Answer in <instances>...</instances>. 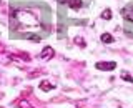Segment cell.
<instances>
[{"label":"cell","mask_w":133,"mask_h":108,"mask_svg":"<svg viewBox=\"0 0 133 108\" xmlns=\"http://www.w3.org/2000/svg\"><path fill=\"white\" fill-rule=\"evenodd\" d=\"M122 15L125 20H128V22H133V7L130 8H123L122 10Z\"/></svg>","instance_id":"5b68a950"},{"label":"cell","mask_w":133,"mask_h":108,"mask_svg":"<svg viewBox=\"0 0 133 108\" xmlns=\"http://www.w3.org/2000/svg\"><path fill=\"white\" fill-rule=\"evenodd\" d=\"M82 5H83L82 0H68V7H70V8H73V10H78V8H80Z\"/></svg>","instance_id":"8992f818"},{"label":"cell","mask_w":133,"mask_h":108,"mask_svg":"<svg viewBox=\"0 0 133 108\" xmlns=\"http://www.w3.org/2000/svg\"><path fill=\"white\" fill-rule=\"evenodd\" d=\"M10 25L12 30H32L40 25V18L32 10H12Z\"/></svg>","instance_id":"6da1fadb"},{"label":"cell","mask_w":133,"mask_h":108,"mask_svg":"<svg viewBox=\"0 0 133 108\" xmlns=\"http://www.w3.org/2000/svg\"><path fill=\"white\" fill-rule=\"evenodd\" d=\"M102 42H103V43H113V35H111V33H103V35H102Z\"/></svg>","instance_id":"52a82bcc"},{"label":"cell","mask_w":133,"mask_h":108,"mask_svg":"<svg viewBox=\"0 0 133 108\" xmlns=\"http://www.w3.org/2000/svg\"><path fill=\"white\" fill-rule=\"evenodd\" d=\"M53 53H55V52H53L52 47H45L43 50H42V53H40V58H42V60H50V58L53 57Z\"/></svg>","instance_id":"3957f363"},{"label":"cell","mask_w":133,"mask_h":108,"mask_svg":"<svg viewBox=\"0 0 133 108\" xmlns=\"http://www.w3.org/2000/svg\"><path fill=\"white\" fill-rule=\"evenodd\" d=\"M75 45H80V47L83 48V47H85V42H83V38H82V37H77V38H75Z\"/></svg>","instance_id":"30bf717a"},{"label":"cell","mask_w":133,"mask_h":108,"mask_svg":"<svg viewBox=\"0 0 133 108\" xmlns=\"http://www.w3.org/2000/svg\"><path fill=\"white\" fill-rule=\"evenodd\" d=\"M102 18H103V20H110V18H111V10H110V8L103 10V14H102Z\"/></svg>","instance_id":"9c48e42d"},{"label":"cell","mask_w":133,"mask_h":108,"mask_svg":"<svg viewBox=\"0 0 133 108\" xmlns=\"http://www.w3.org/2000/svg\"><path fill=\"white\" fill-rule=\"evenodd\" d=\"M18 105H20V108H28V106H30L27 102H23V100H20V102H18Z\"/></svg>","instance_id":"8fae6325"},{"label":"cell","mask_w":133,"mask_h":108,"mask_svg":"<svg viewBox=\"0 0 133 108\" xmlns=\"http://www.w3.org/2000/svg\"><path fill=\"white\" fill-rule=\"evenodd\" d=\"M95 66H97V70H102V72H113L116 68V63L115 62H98Z\"/></svg>","instance_id":"7a4b0ae2"},{"label":"cell","mask_w":133,"mask_h":108,"mask_svg":"<svg viewBox=\"0 0 133 108\" xmlns=\"http://www.w3.org/2000/svg\"><path fill=\"white\" fill-rule=\"evenodd\" d=\"M120 77H122V78H125V80H127V82L133 83V78L130 77V73H128V72H125V70H123V72H120Z\"/></svg>","instance_id":"ba28073f"},{"label":"cell","mask_w":133,"mask_h":108,"mask_svg":"<svg viewBox=\"0 0 133 108\" xmlns=\"http://www.w3.org/2000/svg\"><path fill=\"white\" fill-rule=\"evenodd\" d=\"M55 88V83H52L50 80H42L40 82V90L42 91H50Z\"/></svg>","instance_id":"277c9868"}]
</instances>
